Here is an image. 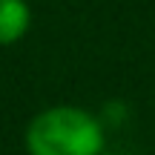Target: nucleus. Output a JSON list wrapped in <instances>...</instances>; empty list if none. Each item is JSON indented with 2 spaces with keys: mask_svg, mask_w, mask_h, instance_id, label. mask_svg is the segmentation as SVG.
Listing matches in <instances>:
<instances>
[{
  "mask_svg": "<svg viewBox=\"0 0 155 155\" xmlns=\"http://www.w3.org/2000/svg\"><path fill=\"white\" fill-rule=\"evenodd\" d=\"M23 144L29 155H104L106 129L83 106L55 104L26 124Z\"/></svg>",
  "mask_w": 155,
  "mask_h": 155,
  "instance_id": "obj_1",
  "label": "nucleus"
},
{
  "mask_svg": "<svg viewBox=\"0 0 155 155\" xmlns=\"http://www.w3.org/2000/svg\"><path fill=\"white\" fill-rule=\"evenodd\" d=\"M29 26H32L29 0H0V46L23 40Z\"/></svg>",
  "mask_w": 155,
  "mask_h": 155,
  "instance_id": "obj_2",
  "label": "nucleus"
},
{
  "mask_svg": "<svg viewBox=\"0 0 155 155\" xmlns=\"http://www.w3.org/2000/svg\"><path fill=\"white\" fill-rule=\"evenodd\" d=\"M104 155H124V152H104Z\"/></svg>",
  "mask_w": 155,
  "mask_h": 155,
  "instance_id": "obj_3",
  "label": "nucleus"
}]
</instances>
